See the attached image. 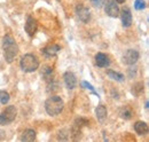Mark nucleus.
Returning a JSON list of instances; mask_svg holds the SVG:
<instances>
[{
    "label": "nucleus",
    "instance_id": "obj_1",
    "mask_svg": "<svg viewBox=\"0 0 149 142\" xmlns=\"http://www.w3.org/2000/svg\"><path fill=\"white\" fill-rule=\"evenodd\" d=\"M2 49H3V57L8 63H12L16 55L19 54V46L15 39L10 35H6L2 38Z\"/></svg>",
    "mask_w": 149,
    "mask_h": 142
},
{
    "label": "nucleus",
    "instance_id": "obj_2",
    "mask_svg": "<svg viewBox=\"0 0 149 142\" xmlns=\"http://www.w3.org/2000/svg\"><path fill=\"white\" fill-rule=\"evenodd\" d=\"M63 106H64L63 100L57 95L48 97L45 102V110L49 116H57L58 113H61L63 110Z\"/></svg>",
    "mask_w": 149,
    "mask_h": 142
},
{
    "label": "nucleus",
    "instance_id": "obj_3",
    "mask_svg": "<svg viewBox=\"0 0 149 142\" xmlns=\"http://www.w3.org/2000/svg\"><path fill=\"white\" fill-rule=\"evenodd\" d=\"M19 67L24 72H33L39 68V61L33 54H25L19 61Z\"/></svg>",
    "mask_w": 149,
    "mask_h": 142
},
{
    "label": "nucleus",
    "instance_id": "obj_4",
    "mask_svg": "<svg viewBox=\"0 0 149 142\" xmlns=\"http://www.w3.org/2000/svg\"><path fill=\"white\" fill-rule=\"evenodd\" d=\"M17 115V109L15 106H7L5 110H2V112L0 113V125L5 126V125H9L13 123L16 118Z\"/></svg>",
    "mask_w": 149,
    "mask_h": 142
},
{
    "label": "nucleus",
    "instance_id": "obj_5",
    "mask_svg": "<svg viewBox=\"0 0 149 142\" xmlns=\"http://www.w3.org/2000/svg\"><path fill=\"white\" fill-rule=\"evenodd\" d=\"M139 57H140V55H139L138 51H135V49H129V51L125 52L124 56H123V62L126 65H134L138 62Z\"/></svg>",
    "mask_w": 149,
    "mask_h": 142
},
{
    "label": "nucleus",
    "instance_id": "obj_6",
    "mask_svg": "<svg viewBox=\"0 0 149 142\" xmlns=\"http://www.w3.org/2000/svg\"><path fill=\"white\" fill-rule=\"evenodd\" d=\"M104 12L110 17H118L119 16V7L116 0H108L104 7Z\"/></svg>",
    "mask_w": 149,
    "mask_h": 142
},
{
    "label": "nucleus",
    "instance_id": "obj_7",
    "mask_svg": "<svg viewBox=\"0 0 149 142\" xmlns=\"http://www.w3.org/2000/svg\"><path fill=\"white\" fill-rule=\"evenodd\" d=\"M76 15L84 23H87L91 19V12H90V9L87 7H85V6H83V5H78L76 7Z\"/></svg>",
    "mask_w": 149,
    "mask_h": 142
},
{
    "label": "nucleus",
    "instance_id": "obj_8",
    "mask_svg": "<svg viewBox=\"0 0 149 142\" xmlns=\"http://www.w3.org/2000/svg\"><path fill=\"white\" fill-rule=\"evenodd\" d=\"M24 29H25V32L30 37H33L36 35L38 30V22L37 19H35L33 17H28L26 22H25V25H24Z\"/></svg>",
    "mask_w": 149,
    "mask_h": 142
},
{
    "label": "nucleus",
    "instance_id": "obj_9",
    "mask_svg": "<svg viewBox=\"0 0 149 142\" xmlns=\"http://www.w3.org/2000/svg\"><path fill=\"white\" fill-rule=\"evenodd\" d=\"M63 79H64V84L67 86L68 89H74L77 85V79H76V76H74L72 72L70 71H67L64 74H63Z\"/></svg>",
    "mask_w": 149,
    "mask_h": 142
},
{
    "label": "nucleus",
    "instance_id": "obj_10",
    "mask_svg": "<svg viewBox=\"0 0 149 142\" xmlns=\"http://www.w3.org/2000/svg\"><path fill=\"white\" fill-rule=\"evenodd\" d=\"M120 19L125 28H129L132 24V13L129 8H123L120 12Z\"/></svg>",
    "mask_w": 149,
    "mask_h": 142
},
{
    "label": "nucleus",
    "instance_id": "obj_11",
    "mask_svg": "<svg viewBox=\"0 0 149 142\" xmlns=\"http://www.w3.org/2000/svg\"><path fill=\"white\" fill-rule=\"evenodd\" d=\"M95 64L100 68H107L110 64L109 57L103 53H97L95 55Z\"/></svg>",
    "mask_w": 149,
    "mask_h": 142
},
{
    "label": "nucleus",
    "instance_id": "obj_12",
    "mask_svg": "<svg viewBox=\"0 0 149 142\" xmlns=\"http://www.w3.org/2000/svg\"><path fill=\"white\" fill-rule=\"evenodd\" d=\"M61 47L58 45L55 44H52V45H48L46 46L44 49H42V54L46 56V57H52V56H55L56 54L60 52Z\"/></svg>",
    "mask_w": 149,
    "mask_h": 142
},
{
    "label": "nucleus",
    "instance_id": "obj_13",
    "mask_svg": "<svg viewBox=\"0 0 149 142\" xmlns=\"http://www.w3.org/2000/svg\"><path fill=\"white\" fill-rule=\"evenodd\" d=\"M95 115H96V118L100 123H104L106 119H107V116H108V111H107V108L102 104L96 106L95 109Z\"/></svg>",
    "mask_w": 149,
    "mask_h": 142
},
{
    "label": "nucleus",
    "instance_id": "obj_14",
    "mask_svg": "<svg viewBox=\"0 0 149 142\" xmlns=\"http://www.w3.org/2000/svg\"><path fill=\"white\" fill-rule=\"evenodd\" d=\"M134 131L139 135H146L149 131L148 125H147V123H145V122H136L134 124Z\"/></svg>",
    "mask_w": 149,
    "mask_h": 142
},
{
    "label": "nucleus",
    "instance_id": "obj_15",
    "mask_svg": "<svg viewBox=\"0 0 149 142\" xmlns=\"http://www.w3.org/2000/svg\"><path fill=\"white\" fill-rule=\"evenodd\" d=\"M36 140V132L33 129H26L22 133V136H21V141L24 142H31Z\"/></svg>",
    "mask_w": 149,
    "mask_h": 142
},
{
    "label": "nucleus",
    "instance_id": "obj_16",
    "mask_svg": "<svg viewBox=\"0 0 149 142\" xmlns=\"http://www.w3.org/2000/svg\"><path fill=\"white\" fill-rule=\"evenodd\" d=\"M119 116H120L123 119L129 120V119L132 118V109L127 106H120V109H119Z\"/></svg>",
    "mask_w": 149,
    "mask_h": 142
},
{
    "label": "nucleus",
    "instance_id": "obj_17",
    "mask_svg": "<svg viewBox=\"0 0 149 142\" xmlns=\"http://www.w3.org/2000/svg\"><path fill=\"white\" fill-rule=\"evenodd\" d=\"M107 74L109 76V78L112 79V80H116V81H123L124 80V76L115 70H108L107 71Z\"/></svg>",
    "mask_w": 149,
    "mask_h": 142
},
{
    "label": "nucleus",
    "instance_id": "obj_18",
    "mask_svg": "<svg viewBox=\"0 0 149 142\" xmlns=\"http://www.w3.org/2000/svg\"><path fill=\"white\" fill-rule=\"evenodd\" d=\"M52 74H53V69L51 67H44L41 71V76L45 78L46 81H48L49 79H52Z\"/></svg>",
    "mask_w": 149,
    "mask_h": 142
},
{
    "label": "nucleus",
    "instance_id": "obj_19",
    "mask_svg": "<svg viewBox=\"0 0 149 142\" xmlns=\"http://www.w3.org/2000/svg\"><path fill=\"white\" fill-rule=\"evenodd\" d=\"M8 101H9V94L6 90H0V103L7 104Z\"/></svg>",
    "mask_w": 149,
    "mask_h": 142
},
{
    "label": "nucleus",
    "instance_id": "obj_20",
    "mask_svg": "<svg viewBox=\"0 0 149 142\" xmlns=\"http://www.w3.org/2000/svg\"><path fill=\"white\" fill-rule=\"evenodd\" d=\"M142 92H143V85H142L141 83H138L136 85L133 86L132 93H133L134 95H139V94H141Z\"/></svg>",
    "mask_w": 149,
    "mask_h": 142
},
{
    "label": "nucleus",
    "instance_id": "obj_21",
    "mask_svg": "<svg viewBox=\"0 0 149 142\" xmlns=\"http://www.w3.org/2000/svg\"><path fill=\"white\" fill-rule=\"evenodd\" d=\"M145 7H146V2H145L143 0H135V2H134V8H135L136 10H142V9H145Z\"/></svg>",
    "mask_w": 149,
    "mask_h": 142
},
{
    "label": "nucleus",
    "instance_id": "obj_22",
    "mask_svg": "<svg viewBox=\"0 0 149 142\" xmlns=\"http://www.w3.org/2000/svg\"><path fill=\"white\" fill-rule=\"evenodd\" d=\"M91 2H92V5H93L94 7H96V8H101V7L104 5L106 0H91Z\"/></svg>",
    "mask_w": 149,
    "mask_h": 142
},
{
    "label": "nucleus",
    "instance_id": "obj_23",
    "mask_svg": "<svg viewBox=\"0 0 149 142\" xmlns=\"http://www.w3.org/2000/svg\"><path fill=\"white\" fill-rule=\"evenodd\" d=\"M81 86H83V87H85L86 89H90V90H92V92H93L95 95H97V93L95 92L94 87L92 86V85H91V84H90V83H87V81H83V83H81ZM97 96H99V95H97Z\"/></svg>",
    "mask_w": 149,
    "mask_h": 142
},
{
    "label": "nucleus",
    "instance_id": "obj_24",
    "mask_svg": "<svg viewBox=\"0 0 149 142\" xmlns=\"http://www.w3.org/2000/svg\"><path fill=\"white\" fill-rule=\"evenodd\" d=\"M116 2L117 3H123V2H125V0H116Z\"/></svg>",
    "mask_w": 149,
    "mask_h": 142
},
{
    "label": "nucleus",
    "instance_id": "obj_25",
    "mask_svg": "<svg viewBox=\"0 0 149 142\" xmlns=\"http://www.w3.org/2000/svg\"><path fill=\"white\" fill-rule=\"evenodd\" d=\"M149 108V102L148 101H146V109H148Z\"/></svg>",
    "mask_w": 149,
    "mask_h": 142
},
{
    "label": "nucleus",
    "instance_id": "obj_26",
    "mask_svg": "<svg viewBox=\"0 0 149 142\" xmlns=\"http://www.w3.org/2000/svg\"><path fill=\"white\" fill-rule=\"evenodd\" d=\"M57 1H60V0H57Z\"/></svg>",
    "mask_w": 149,
    "mask_h": 142
}]
</instances>
